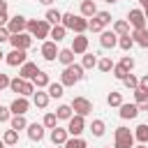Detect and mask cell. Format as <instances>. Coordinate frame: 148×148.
<instances>
[{
  "instance_id": "6da1fadb",
  "label": "cell",
  "mask_w": 148,
  "mask_h": 148,
  "mask_svg": "<svg viewBox=\"0 0 148 148\" xmlns=\"http://www.w3.org/2000/svg\"><path fill=\"white\" fill-rule=\"evenodd\" d=\"M51 28L53 25L46 18H28V32L32 37H37V39H46L51 35Z\"/></svg>"
},
{
  "instance_id": "7a4b0ae2",
  "label": "cell",
  "mask_w": 148,
  "mask_h": 148,
  "mask_svg": "<svg viewBox=\"0 0 148 148\" xmlns=\"http://www.w3.org/2000/svg\"><path fill=\"white\" fill-rule=\"evenodd\" d=\"M83 72H86V69H83L81 65L74 62V65H69V67L62 69V74H60V83H62V86H76V83L83 79Z\"/></svg>"
},
{
  "instance_id": "3957f363",
  "label": "cell",
  "mask_w": 148,
  "mask_h": 148,
  "mask_svg": "<svg viewBox=\"0 0 148 148\" xmlns=\"http://www.w3.org/2000/svg\"><path fill=\"white\" fill-rule=\"evenodd\" d=\"M113 139V148H134V132H130L127 127H116Z\"/></svg>"
},
{
  "instance_id": "277c9868",
  "label": "cell",
  "mask_w": 148,
  "mask_h": 148,
  "mask_svg": "<svg viewBox=\"0 0 148 148\" xmlns=\"http://www.w3.org/2000/svg\"><path fill=\"white\" fill-rule=\"evenodd\" d=\"M109 23H111V14H109V12H97V14L88 21V30H92V32H102Z\"/></svg>"
},
{
  "instance_id": "5b68a950",
  "label": "cell",
  "mask_w": 148,
  "mask_h": 148,
  "mask_svg": "<svg viewBox=\"0 0 148 148\" xmlns=\"http://www.w3.org/2000/svg\"><path fill=\"white\" fill-rule=\"evenodd\" d=\"M32 35L30 32H18V35H12L9 37V44H12V49H18V51H28L30 46H32Z\"/></svg>"
},
{
  "instance_id": "8992f818",
  "label": "cell",
  "mask_w": 148,
  "mask_h": 148,
  "mask_svg": "<svg viewBox=\"0 0 148 148\" xmlns=\"http://www.w3.org/2000/svg\"><path fill=\"white\" fill-rule=\"evenodd\" d=\"M69 106H72V111H74L76 116H83V118L92 113V102H90L88 97H74Z\"/></svg>"
},
{
  "instance_id": "52a82bcc",
  "label": "cell",
  "mask_w": 148,
  "mask_h": 148,
  "mask_svg": "<svg viewBox=\"0 0 148 148\" xmlns=\"http://www.w3.org/2000/svg\"><path fill=\"white\" fill-rule=\"evenodd\" d=\"M5 62L9 67H21L28 62V53L25 51H18V49H12L9 53H5Z\"/></svg>"
},
{
  "instance_id": "ba28073f",
  "label": "cell",
  "mask_w": 148,
  "mask_h": 148,
  "mask_svg": "<svg viewBox=\"0 0 148 148\" xmlns=\"http://www.w3.org/2000/svg\"><path fill=\"white\" fill-rule=\"evenodd\" d=\"M83 130H86V118L74 113V116L67 120V132H69V136H81Z\"/></svg>"
},
{
  "instance_id": "9c48e42d",
  "label": "cell",
  "mask_w": 148,
  "mask_h": 148,
  "mask_svg": "<svg viewBox=\"0 0 148 148\" xmlns=\"http://www.w3.org/2000/svg\"><path fill=\"white\" fill-rule=\"evenodd\" d=\"M127 23L134 30H143L146 28V14H143V9H130L127 12Z\"/></svg>"
},
{
  "instance_id": "30bf717a",
  "label": "cell",
  "mask_w": 148,
  "mask_h": 148,
  "mask_svg": "<svg viewBox=\"0 0 148 148\" xmlns=\"http://www.w3.org/2000/svg\"><path fill=\"white\" fill-rule=\"evenodd\" d=\"M7 30H9V35L25 32V30H28V18H25V16H21V14L12 16V18H9V23H7Z\"/></svg>"
},
{
  "instance_id": "8fae6325",
  "label": "cell",
  "mask_w": 148,
  "mask_h": 148,
  "mask_svg": "<svg viewBox=\"0 0 148 148\" xmlns=\"http://www.w3.org/2000/svg\"><path fill=\"white\" fill-rule=\"evenodd\" d=\"M28 109H30V102H28V97H14L12 99V104H9V111H12V116H25L28 113Z\"/></svg>"
},
{
  "instance_id": "7c38bea8",
  "label": "cell",
  "mask_w": 148,
  "mask_h": 148,
  "mask_svg": "<svg viewBox=\"0 0 148 148\" xmlns=\"http://www.w3.org/2000/svg\"><path fill=\"white\" fill-rule=\"evenodd\" d=\"M58 53H60V49H58V44H56V42L46 39V42L42 44V56H44V60L53 62V60H58Z\"/></svg>"
},
{
  "instance_id": "4fadbf2b",
  "label": "cell",
  "mask_w": 148,
  "mask_h": 148,
  "mask_svg": "<svg viewBox=\"0 0 148 148\" xmlns=\"http://www.w3.org/2000/svg\"><path fill=\"white\" fill-rule=\"evenodd\" d=\"M99 46L102 49H113L118 46V35L113 30H102L99 32Z\"/></svg>"
},
{
  "instance_id": "5bb4252c",
  "label": "cell",
  "mask_w": 148,
  "mask_h": 148,
  "mask_svg": "<svg viewBox=\"0 0 148 148\" xmlns=\"http://www.w3.org/2000/svg\"><path fill=\"white\" fill-rule=\"evenodd\" d=\"M118 109H120V111H118V116H120L123 120H134V118H136V116L141 113L136 104H125V102H123V104H120Z\"/></svg>"
},
{
  "instance_id": "9a60e30c",
  "label": "cell",
  "mask_w": 148,
  "mask_h": 148,
  "mask_svg": "<svg viewBox=\"0 0 148 148\" xmlns=\"http://www.w3.org/2000/svg\"><path fill=\"white\" fill-rule=\"evenodd\" d=\"M69 49H72L76 56H79V53H81V56L88 53V37H86V35H76V37L72 39V46H69Z\"/></svg>"
},
{
  "instance_id": "2e32d148",
  "label": "cell",
  "mask_w": 148,
  "mask_h": 148,
  "mask_svg": "<svg viewBox=\"0 0 148 148\" xmlns=\"http://www.w3.org/2000/svg\"><path fill=\"white\" fill-rule=\"evenodd\" d=\"M37 72H39V67H37L35 62H25V65H21V67H18V76H21L23 81H32Z\"/></svg>"
},
{
  "instance_id": "e0dca14e",
  "label": "cell",
  "mask_w": 148,
  "mask_h": 148,
  "mask_svg": "<svg viewBox=\"0 0 148 148\" xmlns=\"http://www.w3.org/2000/svg\"><path fill=\"white\" fill-rule=\"evenodd\" d=\"M44 130H46V127H44L42 123H30V125H28V139L39 143V141L44 139Z\"/></svg>"
},
{
  "instance_id": "ac0fdd59",
  "label": "cell",
  "mask_w": 148,
  "mask_h": 148,
  "mask_svg": "<svg viewBox=\"0 0 148 148\" xmlns=\"http://www.w3.org/2000/svg\"><path fill=\"white\" fill-rule=\"evenodd\" d=\"M67 139H69L67 127H56V130H51V143H53V146H65Z\"/></svg>"
},
{
  "instance_id": "d6986e66",
  "label": "cell",
  "mask_w": 148,
  "mask_h": 148,
  "mask_svg": "<svg viewBox=\"0 0 148 148\" xmlns=\"http://www.w3.org/2000/svg\"><path fill=\"white\" fill-rule=\"evenodd\" d=\"M79 9H81V16H83V18H92V16L97 14V5H95V0H83Z\"/></svg>"
},
{
  "instance_id": "ffe728a7",
  "label": "cell",
  "mask_w": 148,
  "mask_h": 148,
  "mask_svg": "<svg viewBox=\"0 0 148 148\" xmlns=\"http://www.w3.org/2000/svg\"><path fill=\"white\" fill-rule=\"evenodd\" d=\"M32 83H35V88H37V90H44V88H49V83H51V76H49L46 72H42V69H39V72L35 74Z\"/></svg>"
},
{
  "instance_id": "44dd1931",
  "label": "cell",
  "mask_w": 148,
  "mask_h": 148,
  "mask_svg": "<svg viewBox=\"0 0 148 148\" xmlns=\"http://www.w3.org/2000/svg\"><path fill=\"white\" fill-rule=\"evenodd\" d=\"M49 92H44V90H35V95H32V104L37 106V109H46L49 106Z\"/></svg>"
},
{
  "instance_id": "7402d4cb",
  "label": "cell",
  "mask_w": 148,
  "mask_h": 148,
  "mask_svg": "<svg viewBox=\"0 0 148 148\" xmlns=\"http://www.w3.org/2000/svg\"><path fill=\"white\" fill-rule=\"evenodd\" d=\"M44 18H46L51 25H60V23H62V12H58V9H53V7H49V9H46V14H44Z\"/></svg>"
},
{
  "instance_id": "603a6c76",
  "label": "cell",
  "mask_w": 148,
  "mask_h": 148,
  "mask_svg": "<svg viewBox=\"0 0 148 148\" xmlns=\"http://www.w3.org/2000/svg\"><path fill=\"white\" fill-rule=\"evenodd\" d=\"M46 92H49V97H53V99H60L62 95H65V86L58 81V83H49V88H46Z\"/></svg>"
},
{
  "instance_id": "cb8c5ba5",
  "label": "cell",
  "mask_w": 148,
  "mask_h": 148,
  "mask_svg": "<svg viewBox=\"0 0 148 148\" xmlns=\"http://www.w3.org/2000/svg\"><path fill=\"white\" fill-rule=\"evenodd\" d=\"M132 39H134V44H139L141 49H148V30L143 28V30H134L132 32Z\"/></svg>"
},
{
  "instance_id": "d4e9b609",
  "label": "cell",
  "mask_w": 148,
  "mask_h": 148,
  "mask_svg": "<svg viewBox=\"0 0 148 148\" xmlns=\"http://www.w3.org/2000/svg\"><path fill=\"white\" fill-rule=\"evenodd\" d=\"M74 51L72 49H60V53H58V60L65 65V67H69V65H74Z\"/></svg>"
},
{
  "instance_id": "484cf974",
  "label": "cell",
  "mask_w": 148,
  "mask_h": 148,
  "mask_svg": "<svg viewBox=\"0 0 148 148\" xmlns=\"http://www.w3.org/2000/svg\"><path fill=\"white\" fill-rule=\"evenodd\" d=\"M113 32H116L118 37L130 35V23H127V18H118V21L113 23Z\"/></svg>"
},
{
  "instance_id": "4316f807",
  "label": "cell",
  "mask_w": 148,
  "mask_h": 148,
  "mask_svg": "<svg viewBox=\"0 0 148 148\" xmlns=\"http://www.w3.org/2000/svg\"><path fill=\"white\" fill-rule=\"evenodd\" d=\"M28 125H30V123L25 120V116H12V120H9V127L16 130V132H18V130H28Z\"/></svg>"
},
{
  "instance_id": "83f0119b",
  "label": "cell",
  "mask_w": 148,
  "mask_h": 148,
  "mask_svg": "<svg viewBox=\"0 0 148 148\" xmlns=\"http://www.w3.org/2000/svg\"><path fill=\"white\" fill-rule=\"evenodd\" d=\"M134 141L148 143V125H136L134 127Z\"/></svg>"
},
{
  "instance_id": "f1b7e54d",
  "label": "cell",
  "mask_w": 148,
  "mask_h": 148,
  "mask_svg": "<svg viewBox=\"0 0 148 148\" xmlns=\"http://www.w3.org/2000/svg\"><path fill=\"white\" fill-rule=\"evenodd\" d=\"M65 35H67V28H62V25H53L49 37H51V42H56V44H58V42H62V39H65Z\"/></svg>"
},
{
  "instance_id": "f546056e",
  "label": "cell",
  "mask_w": 148,
  "mask_h": 148,
  "mask_svg": "<svg viewBox=\"0 0 148 148\" xmlns=\"http://www.w3.org/2000/svg\"><path fill=\"white\" fill-rule=\"evenodd\" d=\"M56 116H58V120H69V118L74 116V111H72L69 104H60V106L56 109Z\"/></svg>"
},
{
  "instance_id": "4dcf8cb0",
  "label": "cell",
  "mask_w": 148,
  "mask_h": 148,
  "mask_svg": "<svg viewBox=\"0 0 148 148\" xmlns=\"http://www.w3.org/2000/svg\"><path fill=\"white\" fill-rule=\"evenodd\" d=\"M90 132H92V136H104V132H106V125H104V120L95 118V120L90 123Z\"/></svg>"
},
{
  "instance_id": "1f68e13d",
  "label": "cell",
  "mask_w": 148,
  "mask_h": 148,
  "mask_svg": "<svg viewBox=\"0 0 148 148\" xmlns=\"http://www.w3.org/2000/svg\"><path fill=\"white\" fill-rule=\"evenodd\" d=\"M81 67H83V69H92V67H97V56H95V53H83Z\"/></svg>"
},
{
  "instance_id": "d6a6232c",
  "label": "cell",
  "mask_w": 148,
  "mask_h": 148,
  "mask_svg": "<svg viewBox=\"0 0 148 148\" xmlns=\"http://www.w3.org/2000/svg\"><path fill=\"white\" fill-rule=\"evenodd\" d=\"M42 125H44L46 130H56V127H58V116H56V113H51V111H49V113H44Z\"/></svg>"
},
{
  "instance_id": "836d02e7",
  "label": "cell",
  "mask_w": 148,
  "mask_h": 148,
  "mask_svg": "<svg viewBox=\"0 0 148 148\" xmlns=\"http://www.w3.org/2000/svg\"><path fill=\"white\" fill-rule=\"evenodd\" d=\"M2 141H5L7 146H16V143H18V132L9 127V130H7L5 134H2Z\"/></svg>"
},
{
  "instance_id": "e575fe53",
  "label": "cell",
  "mask_w": 148,
  "mask_h": 148,
  "mask_svg": "<svg viewBox=\"0 0 148 148\" xmlns=\"http://www.w3.org/2000/svg\"><path fill=\"white\" fill-rule=\"evenodd\" d=\"M65 148H88V143H86V139H81V136H69V139L65 141Z\"/></svg>"
},
{
  "instance_id": "d590c367",
  "label": "cell",
  "mask_w": 148,
  "mask_h": 148,
  "mask_svg": "<svg viewBox=\"0 0 148 148\" xmlns=\"http://www.w3.org/2000/svg\"><path fill=\"white\" fill-rule=\"evenodd\" d=\"M86 30H88V18H83V16L79 14L76 21H74V32H76V35H83Z\"/></svg>"
},
{
  "instance_id": "8d00e7d4",
  "label": "cell",
  "mask_w": 148,
  "mask_h": 148,
  "mask_svg": "<svg viewBox=\"0 0 148 148\" xmlns=\"http://www.w3.org/2000/svg\"><path fill=\"white\" fill-rule=\"evenodd\" d=\"M106 104H109V106H120V104H123V95H120L118 90H111V92L106 95Z\"/></svg>"
},
{
  "instance_id": "74e56055",
  "label": "cell",
  "mask_w": 148,
  "mask_h": 148,
  "mask_svg": "<svg viewBox=\"0 0 148 148\" xmlns=\"http://www.w3.org/2000/svg\"><path fill=\"white\" fill-rule=\"evenodd\" d=\"M118 46H120L123 51H130V49L134 46V39H132V32H130V35H123V37H118Z\"/></svg>"
},
{
  "instance_id": "f35d334b",
  "label": "cell",
  "mask_w": 148,
  "mask_h": 148,
  "mask_svg": "<svg viewBox=\"0 0 148 148\" xmlns=\"http://www.w3.org/2000/svg\"><path fill=\"white\" fill-rule=\"evenodd\" d=\"M97 69L104 72V74H106V72H113V60H111V58H99V60H97Z\"/></svg>"
},
{
  "instance_id": "ab89813d",
  "label": "cell",
  "mask_w": 148,
  "mask_h": 148,
  "mask_svg": "<svg viewBox=\"0 0 148 148\" xmlns=\"http://www.w3.org/2000/svg\"><path fill=\"white\" fill-rule=\"evenodd\" d=\"M74 21H76V14H72V12H67V14H62V28H67V30H74Z\"/></svg>"
},
{
  "instance_id": "60d3db41",
  "label": "cell",
  "mask_w": 148,
  "mask_h": 148,
  "mask_svg": "<svg viewBox=\"0 0 148 148\" xmlns=\"http://www.w3.org/2000/svg\"><path fill=\"white\" fill-rule=\"evenodd\" d=\"M123 86L130 88V90H136V88H139V79H136L134 74H127V76L123 79Z\"/></svg>"
},
{
  "instance_id": "b9f144b4",
  "label": "cell",
  "mask_w": 148,
  "mask_h": 148,
  "mask_svg": "<svg viewBox=\"0 0 148 148\" xmlns=\"http://www.w3.org/2000/svg\"><path fill=\"white\" fill-rule=\"evenodd\" d=\"M35 83L32 81H23V88H21V97H30V95H35Z\"/></svg>"
},
{
  "instance_id": "7bdbcfd3",
  "label": "cell",
  "mask_w": 148,
  "mask_h": 148,
  "mask_svg": "<svg viewBox=\"0 0 148 148\" xmlns=\"http://www.w3.org/2000/svg\"><path fill=\"white\" fill-rule=\"evenodd\" d=\"M127 74H130V72H127V69H125V67H123L120 62H118V65H113V76H116L118 81H123V79H125Z\"/></svg>"
},
{
  "instance_id": "ee69618b",
  "label": "cell",
  "mask_w": 148,
  "mask_h": 148,
  "mask_svg": "<svg viewBox=\"0 0 148 148\" xmlns=\"http://www.w3.org/2000/svg\"><path fill=\"white\" fill-rule=\"evenodd\" d=\"M21 88H23V79H21V76H16V79L9 81V90H12V92H18V95H21Z\"/></svg>"
},
{
  "instance_id": "f6af8a7d",
  "label": "cell",
  "mask_w": 148,
  "mask_h": 148,
  "mask_svg": "<svg viewBox=\"0 0 148 148\" xmlns=\"http://www.w3.org/2000/svg\"><path fill=\"white\" fill-rule=\"evenodd\" d=\"M120 65H123V67H125L127 72H132L136 62H134V58H132V56H123V58H120Z\"/></svg>"
},
{
  "instance_id": "bcb514c9",
  "label": "cell",
  "mask_w": 148,
  "mask_h": 148,
  "mask_svg": "<svg viewBox=\"0 0 148 148\" xmlns=\"http://www.w3.org/2000/svg\"><path fill=\"white\" fill-rule=\"evenodd\" d=\"M141 102H148V92L141 90V88H136L134 90V104H141Z\"/></svg>"
},
{
  "instance_id": "7dc6e473",
  "label": "cell",
  "mask_w": 148,
  "mask_h": 148,
  "mask_svg": "<svg viewBox=\"0 0 148 148\" xmlns=\"http://www.w3.org/2000/svg\"><path fill=\"white\" fill-rule=\"evenodd\" d=\"M7 120H12V111H9V106L0 104V123H7Z\"/></svg>"
},
{
  "instance_id": "c3c4849f",
  "label": "cell",
  "mask_w": 148,
  "mask_h": 148,
  "mask_svg": "<svg viewBox=\"0 0 148 148\" xmlns=\"http://www.w3.org/2000/svg\"><path fill=\"white\" fill-rule=\"evenodd\" d=\"M9 81H12V79H9L7 74H2V72H0V90H5V88H9Z\"/></svg>"
},
{
  "instance_id": "681fc988",
  "label": "cell",
  "mask_w": 148,
  "mask_h": 148,
  "mask_svg": "<svg viewBox=\"0 0 148 148\" xmlns=\"http://www.w3.org/2000/svg\"><path fill=\"white\" fill-rule=\"evenodd\" d=\"M9 37H12V35H9V30H7V28H0V44L9 42Z\"/></svg>"
},
{
  "instance_id": "f907efd6",
  "label": "cell",
  "mask_w": 148,
  "mask_h": 148,
  "mask_svg": "<svg viewBox=\"0 0 148 148\" xmlns=\"http://www.w3.org/2000/svg\"><path fill=\"white\" fill-rule=\"evenodd\" d=\"M139 88H141V90H146V92H148V74H143V76H141V79H139Z\"/></svg>"
},
{
  "instance_id": "816d5d0a",
  "label": "cell",
  "mask_w": 148,
  "mask_h": 148,
  "mask_svg": "<svg viewBox=\"0 0 148 148\" xmlns=\"http://www.w3.org/2000/svg\"><path fill=\"white\" fill-rule=\"evenodd\" d=\"M0 14H7V0H0Z\"/></svg>"
},
{
  "instance_id": "f5cc1de1",
  "label": "cell",
  "mask_w": 148,
  "mask_h": 148,
  "mask_svg": "<svg viewBox=\"0 0 148 148\" xmlns=\"http://www.w3.org/2000/svg\"><path fill=\"white\" fill-rule=\"evenodd\" d=\"M139 106V111H148V102H141V104H136Z\"/></svg>"
},
{
  "instance_id": "db71d44e",
  "label": "cell",
  "mask_w": 148,
  "mask_h": 148,
  "mask_svg": "<svg viewBox=\"0 0 148 148\" xmlns=\"http://www.w3.org/2000/svg\"><path fill=\"white\" fill-rule=\"evenodd\" d=\"M37 2H39V5H46V7H49V5H53V0H37Z\"/></svg>"
},
{
  "instance_id": "11a10c76",
  "label": "cell",
  "mask_w": 148,
  "mask_h": 148,
  "mask_svg": "<svg viewBox=\"0 0 148 148\" xmlns=\"http://www.w3.org/2000/svg\"><path fill=\"white\" fill-rule=\"evenodd\" d=\"M104 2H106V5H116L118 0H104Z\"/></svg>"
},
{
  "instance_id": "9f6ffc18",
  "label": "cell",
  "mask_w": 148,
  "mask_h": 148,
  "mask_svg": "<svg viewBox=\"0 0 148 148\" xmlns=\"http://www.w3.org/2000/svg\"><path fill=\"white\" fill-rule=\"evenodd\" d=\"M141 2V7H148V0H139Z\"/></svg>"
},
{
  "instance_id": "6f0895ef",
  "label": "cell",
  "mask_w": 148,
  "mask_h": 148,
  "mask_svg": "<svg viewBox=\"0 0 148 148\" xmlns=\"http://www.w3.org/2000/svg\"><path fill=\"white\" fill-rule=\"evenodd\" d=\"M143 14H146V21H148V7H143Z\"/></svg>"
},
{
  "instance_id": "680465c9",
  "label": "cell",
  "mask_w": 148,
  "mask_h": 148,
  "mask_svg": "<svg viewBox=\"0 0 148 148\" xmlns=\"http://www.w3.org/2000/svg\"><path fill=\"white\" fill-rule=\"evenodd\" d=\"M134 148H148V146H146V143H139V146H134Z\"/></svg>"
},
{
  "instance_id": "91938a15",
  "label": "cell",
  "mask_w": 148,
  "mask_h": 148,
  "mask_svg": "<svg viewBox=\"0 0 148 148\" xmlns=\"http://www.w3.org/2000/svg\"><path fill=\"white\" fill-rule=\"evenodd\" d=\"M5 146H7V143H5V141H2V139H0V148H5Z\"/></svg>"
},
{
  "instance_id": "94428289",
  "label": "cell",
  "mask_w": 148,
  "mask_h": 148,
  "mask_svg": "<svg viewBox=\"0 0 148 148\" xmlns=\"http://www.w3.org/2000/svg\"><path fill=\"white\" fill-rule=\"evenodd\" d=\"M2 58H5V53H2V51H0V60H2Z\"/></svg>"
},
{
  "instance_id": "6125c7cd",
  "label": "cell",
  "mask_w": 148,
  "mask_h": 148,
  "mask_svg": "<svg viewBox=\"0 0 148 148\" xmlns=\"http://www.w3.org/2000/svg\"><path fill=\"white\" fill-rule=\"evenodd\" d=\"M102 148H111V146H102Z\"/></svg>"
}]
</instances>
